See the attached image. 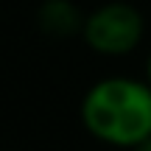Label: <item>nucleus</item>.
Wrapping results in <instances>:
<instances>
[{"label": "nucleus", "mask_w": 151, "mask_h": 151, "mask_svg": "<svg viewBox=\"0 0 151 151\" xmlns=\"http://www.w3.org/2000/svg\"><path fill=\"white\" fill-rule=\"evenodd\" d=\"M146 81L151 84V56H148V78H146Z\"/></svg>", "instance_id": "obj_5"}, {"label": "nucleus", "mask_w": 151, "mask_h": 151, "mask_svg": "<svg viewBox=\"0 0 151 151\" xmlns=\"http://www.w3.org/2000/svg\"><path fill=\"white\" fill-rule=\"evenodd\" d=\"M81 120L101 143L134 148L151 134V84L129 76H109L87 90Z\"/></svg>", "instance_id": "obj_1"}, {"label": "nucleus", "mask_w": 151, "mask_h": 151, "mask_svg": "<svg viewBox=\"0 0 151 151\" xmlns=\"http://www.w3.org/2000/svg\"><path fill=\"white\" fill-rule=\"evenodd\" d=\"M132 151H151V134L146 137V140H140V143H137V146L132 148Z\"/></svg>", "instance_id": "obj_4"}, {"label": "nucleus", "mask_w": 151, "mask_h": 151, "mask_svg": "<svg viewBox=\"0 0 151 151\" xmlns=\"http://www.w3.org/2000/svg\"><path fill=\"white\" fill-rule=\"evenodd\" d=\"M143 14L129 3H104L84 17V42L106 56H123L134 50L143 39Z\"/></svg>", "instance_id": "obj_2"}, {"label": "nucleus", "mask_w": 151, "mask_h": 151, "mask_svg": "<svg viewBox=\"0 0 151 151\" xmlns=\"http://www.w3.org/2000/svg\"><path fill=\"white\" fill-rule=\"evenodd\" d=\"M39 25L50 37H70L84 25V20L70 0H45L39 9Z\"/></svg>", "instance_id": "obj_3"}]
</instances>
